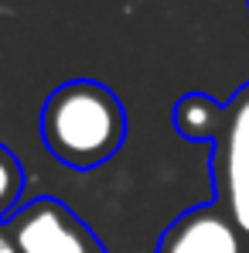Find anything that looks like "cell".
<instances>
[{"label": "cell", "mask_w": 249, "mask_h": 253, "mask_svg": "<svg viewBox=\"0 0 249 253\" xmlns=\"http://www.w3.org/2000/svg\"><path fill=\"white\" fill-rule=\"evenodd\" d=\"M174 130L191 144H215L225 126V103L212 99L208 92H184L174 103Z\"/></svg>", "instance_id": "cell-5"}, {"label": "cell", "mask_w": 249, "mask_h": 253, "mask_svg": "<svg viewBox=\"0 0 249 253\" xmlns=\"http://www.w3.org/2000/svg\"><path fill=\"white\" fill-rule=\"evenodd\" d=\"M7 222L21 253H106L92 229L58 199H35Z\"/></svg>", "instance_id": "cell-3"}, {"label": "cell", "mask_w": 249, "mask_h": 253, "mask_svg": "<svg viewBox=\"0 0 249 253\" xmlns=\"http://www.w3.org/2000/svg\"><path fill=\"white\" fill-rule=\"evenodd\" d=\"M212 147L215 202L249 240V83L225 103V126Z\"/></svg>", "instance_id": "cell-2"}, {"label": "cell", "mask_w": 249, "mask_h": 253, "mask_svg": "<svg viewBox=\"0 0 249 253\" xmlns=\"http://www.w3.org/2000/svg\"><path fill=\"white\" fill-rule=\"evenodd\" d=\"M157 253H249V240L218 202L178 215Z\"/></svg>", "instance_id": "cell-4"}, {"label": "cell", "mask_w": 249, "mask_h": 253, "mask_svg": "<svg viewBox=\"0 0 249 253\" xmlns=\"http://www.w3.org/2000/svg\"><path fill=\"white\" fill-rule=\"evenodd\" d=\"M24 185H28V178H24V168H21L17 154L0 144V222L21 209Z\"/></svg>", "instance_id": "cell-6"}, {"label": "cell", "mask_w": 249, "mask_h": 253, "mask_svg": "<svg viewBox=\"0 0 249 253\" xmlns=\"http://www.w3.org/2000/svg\"><path fill=\"white\" fill-rule=\"evenodd\" d=\"M41 140L65 168L92 171L123 147L126 110L109 85L96 79H69L44 99Z\"/></svg>", "instance_id": "cell-1"}, {"label": "cell", "mask_w": 249, "mask_h": 253, "mask_svg": "<svg viewBox=\"0 0 249 253\" xmlns=\"http://www.w3.org/2000/svg\"><path fill=\"white\" fill-rule=\"evenodd\" d=\"M0 253H21L17 236H14V229H10V222H7V219L0 222Z\"/></svg>", "instance_id": "cell-7"}]
</instances>
